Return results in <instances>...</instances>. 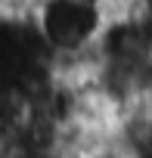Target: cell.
Returning a JSON list of instances; mask_svg holds the SVG:
<instances>
[{"label":"cell","mask_w":152,"mask_h":158,"mask_svg":"<svg viewBox=\"0 0 152 158\" xmlns=\"http://www.w3.org/2000/svg\"><path fill=\"white\" fill-rule=\"evenodd\" d=\"M112 19L109 0H40L31 25L40 34L56 74H87Z\"/></svg>","instance_id":"1"}]
</instances>
